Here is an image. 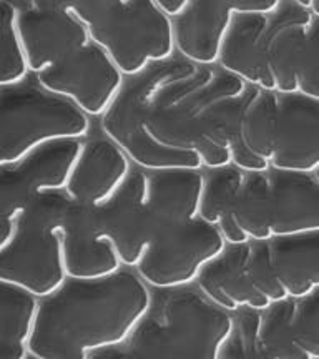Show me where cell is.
I'll list each match as a JSON object with an SVG mask.
<instances>
[{
	"label": "cell",
	"mask_w": 319,
	"mask_h": 359,
	"mask_svg": "<svg viewBox=\"0 0 319 359\" xmlns=\"http://www.w3.org/2000/svg\"><path fill=\"white\" fill-rule=\"evenodd\" d=\"M151 288L135 268L97 280L67 278L39 299L30 353L40 359H88L125 343L147 313Z\"/></svg>",
	"instance_id": "obj_1"
},
{
	"label": "cell",
	"mask_w": 319,
	"mask_h": 359,
	"mask_svg": "<svg viewBox=\"0 0 319 359\" xmlns=\"http://www.w3.org/2000/svg\"><path fill=\"white\" fill-rule=\"evenodd\" d=\"M196 285L230 313L301 298L319 286V230L226 243L203 268Z\"/></svg>",
	"instance_id": "obj_2"
},
{
	"label": "cell",
	"mask_w": 319,
	"mask_h": 359,
	"mask_svg": "<svg viewBox=\"0 0 319 359\" xmlns=\"http://www.w3.org/2000/svg\"><path fill=\"white\" fill-rule=\"evenodd\" d=\"M231 327V313L196 283L151 288L150 306L127 343L143 359H219Z\"/></svg>",
	"instance_id": "obj_3"
},
{
	"label": "cell",
	"mask_w": 319,
	"mask_h": 359,
	"mask_svg": "<svg viewBox=\"0 0 319 359\" xmlns=\"http://www.w3.org/2000/svg\"><path fill=\"white\" fill-rule=\"evenodd\" d=\"M72 200L67 190H55L27 203L12 238L0 246V283L20 286L39 299L64 285L69 273L62 230Z\"/></svg>",
	"instance_id": "obj_4"
},
{
	"label": "cell",
	"mask_w": 319,
	"mask_h": 359,
	"mask_svg": "<svg viewBox=\"0 0 319 359\" xmlns=\"http://www.w3.org/2000/svg\"><path fill=\"white\" fill-rule=\"evenodd\" d=\"M88 132L90 116L43 88L35 75L0 87V165L15 163L50 142L83 140Z\"/></svg>",
	"instance_id": "obj_5"
},
{
	"label": "cell",
	"mask_w": 319,
	"mask_h": 359,
	"mask_svg": "<svg viewBox=\"0 0 319 359\" xmlns=\"http://www.w3.org/2000/svg\"><path fill=\"white\" fill-rule=\"evenodd\" d=\"M90 35L125 77L177 55L173 19L156 0H128Z\"/></svg>",
	"instance_id": "obj_6"
},
{
	"label": "cell",
	"mask_w": 319,
	"mask_h": 359,
	"mask_svg": "<svg viewBox=\"0 0 319 359\" xmlns=\"http://www.w3.org/2000/svg\"><path fill=\"white\" fill-rule=\"evenodd\" d=\"M224 246L218 226L198 217L158 233L135 269L150 288H179L196 283Z\"/></svg>",
	"instance_id": "obj_7"
},
{
	"label": "cell",
	"mask_w": 319,
	"mask_h": 359,
	"mask_svg": "<svg viewBox=\"0 0 319 359\" xmlns=\"http://www.w3.org/2000/svg\"><path fill=\"white\" fill-rule=\"evenodd\" d=\"M83 140H58L42 145L15 163L0 165V246L15 230L27 203L43 191L65 190Z\"/></svg>",
	"instance_id": "obj_8"
},
{
	"label": "cell",
	"mask_w": 319,
	"mask_h": 359,
	"mask_svg": "<svg viewBox=\"0 0 319 359\" xmlns=\"http://www.w3.org/2000/svg\"><path fill=\"white\" fill-rule=\"evenodd\" d=\"M35 77L43 88L69 98L90 118H100L109 110L125 82L109 53L93 40Z\"/></svg>",
	"instance_id": "obj_9"
},
{
	"label": "cell",
	"mask_w": 319,
	"mask_h": 359,
	"mask_svg": "<svg viewBox=\"0 0 319 359\" xmlns=\"http://www.w3.org/2000/svg\"><path fill=\"white\" fill-rule=\"evenodd\" d=\"M148 172L132 168L118 190L109 200L97 205L98 233L114 246L120 262L137 268L154 235L147 203Z\"/></svg>",
	"instance_id": "obj_10"
},
{
	"label": "cell",
	"mask_w": 319,
	"mask_h": 359,
	"mask_svg": "<svg viewBox=\"0 0 319 359\" xmlns=\"http://www.w3.org/2000/svg\"><path fill=\"white\" fill-rule=\"evenodd\" d=\"M269 167L319 172V100L304 93H278V118Z\"/></svg>",
	"instance_id": "obj_11"
},
{
	"label": "cell",
	"mask_w": 319,
	"mask_h": 359,
	"mask_svg": "<svg viewBox=\"0 0 319 359\" xmlns=\"http://www.w3.org/2000/svg\"><path fill=\"white\" fill-rule=\"evenodd\" d=\"M17 29L32 75L52 69L92 42L88 27L72 12L19 7Z\"/></svg>",
	"instance_id": "obj_12"
},
{
	"label": "cell",
	"mask_w": 319,
	"mask_h": 359,
	"mask_svg": "<svg viewBox=\"0 0 319 359\" xmlns=\"http://www.w3.org/2000/svg\"><path fill=\"white\" fill-rule=\"evenodd\" d=\"M62 240L70 278L97 280L114 275L123 268L114 246L98 233L97 205L72 200Z\"/></svg>",
	"instance_id": "obj_13"
},
{
	"label": "cell",
	"mask_w": 319,
	"mask_h": 359,
	"mask_svg": "<svg viewBox=\"0 0 319 359\" xmlns=\"http://www.w3.org/2000/svg\"><path fill=\"white\" fill-rule=\"evenodd\" d=\"M133 163L109 137H93L83 142L67 193L75 201L102 205L123 185Z\"/></svg>",
	"instance_id": "obj_14"
},
{
	"label": "cell",
	"mask_w": 319,
	"mask_h": 359,
	"mask_svg": "<svg viewBox=\"0 0 319 359\" xmlns=\"http://www.w3.org/2000/svg\"><path fill=\"white\" fill-rule=\"evenodd\" d=\"M269 13L236 15L224 35L217 65L246 85L275 90L266 60Z\"/></svg>",
	"instance_id": "obj_15"
},
{
	"label": "cell",
	"mask_w": 319,
	"mask_h": 359,
	"mask_svg": "<svg viewBox=\"0 0 319 359\" xmlns=\"http://www.w3.org/2000/svg\"><path fill=\"white\" fill-rule=\"evenodd\" d=\"M205 187L203 170H158L148 172L147 203L154 235L200 217Z\"/></svg>",
	"instance_id": "obj_16"
},
{
	"label": "cell",
	"mask_w": 319,
	"mask_h": 359,
	"mask_svg": "<svg viewBox=\"0 0 319 359\" xmlns=\"http://www.w3.org/2000/svg\"><path fill=\"white\" fill-rule=\"evenodd\" d=\"M314 13L296 0H283L269 13L266 60L278 93L296 92L298 67Z\"/></svg>",
	"instance_id": "obj_17"
},
{
	"label": "cell",
	"mask_w": 319,
	"mask_h": 359,
	"mask_svg": "<svg viewBox=\"0 0 319 359\" xmlns=\"http://www.w3.org/2000/svg\"><path fill=\"white\" fill-rule=\"evenodd\" d=\"M236 13L224 0H196L173 19L177 53L198 65H217Z\"/></svg>",
	"instance_id": "obj_18"
},
{
	"label": "cell",
	"mask_w": 319,
	"mask_h": 359,
	"mask_svg": "<svg viewBox=\"0 0 319 359\" xmlns=\"http://www.w3.org/2000/svg\"><path fill=\"white\" fill-rule=\"evenodd\" d=\"M278 118V92L250 87L240 120L231 163L238 168L259 172L269 168Z\"/></svg>",
	"instance_id": "obj_19"
},
{
	"label": "cell",
	"mask_w": 319,
	"mask_h": 359,
	"mask_svg": "<svg viewBox=\"0 0 319 359\" xmlns=\"http://www.w3.org/2000/svg\"><path fill=\"white\" fill-rule=\"evenodd\" d=\"M275 191L273 238L319 230V172L269 167Z\"/></svg>",
	"instance_id": "obj_20"
},
{
	"label": "cell",
	"mask_w": 319,
	"mask_h": 359,
	"mask_svg": "<svg viewBox=\"0 0 319 359\" xmlns=\"http://www.w3.org/2000/svg\"><path fill=\"white\" fill-rule=\"evenodd\" d=\"M37 311V296L20 286L0 283V359L29 358Z\"/></svg>",
	"instance_id": "obj_21"
},
{
	"label": "cell",
	"mask_w": 319,
	"mask_h": 359,
	"mask_svg": "<svg viewBox=\"0 0 319 359\" xmlns=\"http://www.w3.org/2000/svg\"><path fill=\"white\" fill-rule=\"evenodd\" d=\"M293 298L258 309V336L273 359H311L298 346L291 327Z\"/></svg>",
	"instance_id": "obj_22"
},
{
	"label": "cell",
	"mask_w": 319,
	"mask_h": 359,
	"mask_svg": "<svg viewBox=\"0 0 319 359\" xmlns=\"http://www.w3.org/2000/svg\"><path fill=\"white\" fill-rule=\"evenodd\" d=\"M19 7L12 0H2L0 8V87L17 85L32 75L25 48L17 29Z\"/></svg>",
	"instance_id": "obj_23"
},
{
	"label": "cell",
	"mask_w": 319,
	"mask_h": 359,
	"mask_svg": "<svg viewBox=\"0 0 319 359\" xmlns=\"http://www.w3.org/2000/svg\"><path fill=\"white\" fill-rule=\"evenodd\" d=\"M233 327L219 359H273L258 336V309L240 308L231 313Z\"/></svg>",
	"instance_id": "obj_24"
},
{
	"label": "cell",
	"mask_w": 319,
	"mask_h": 359,
	"mask_svg": "<svg viewBox=\"0 0 319 359\" xmlns=\"http://www.w3.org/2000/svg\"><path fill=\"white\" fill-rule=\"evenodd\" d=\"M291 327L298 346L311 359H319V286L293 298Z\"/></svg>",
	"instance_id": "obj_25"
},
{
	"label": "cell",
	"mask_w": 319,
	"mask_h": 359,
	"mask_svg": "<svg viewBox=\"0 0 319 359\" xmlns=\"http://www.w3.org/2000/svg\"><path fill=\"white\" fill-rule=\"evenodd\" d=\"M296 82V92L319 100V15H313L309 24Z\"/></svg>",
	"instance_id": "obj_26"
},
{
	"label": "cell",
	"mask_w": 319,
	"mask_h": 359,
	"mask_svg": "<svg viewBox=\"0 0 319 359\" xmlns=\"http://www.w3.org/2000/svg\"><path fill=\"white\" fill-rule=\"evenodd\" d=\"M128 0H77L74 7V15L79 17L88 29L95 27L123 6Z\"/></svg>",
	"instance_id": "obj_27"
},
{
	"label": "cell",
	"mask_w": 319,
	"mask_h": 359,
	"mask_svg": "<svg viewBox=\"0 0 319 359\" xmlns=\"http://www.w3.org/2000/svg\"><path fill=\"white\" fill-rule=\"evenodd\" d=\"M236 15L246 13H273L283 0H224Z\"/></svg>",
	"instance_id": "obj_28"
},
{
	"label": "cell",
	"mask_w": 319,
	"mask_h": 359,
	"mask_svg": "<svg viewBox=\"0 0 319 359\" xmlns=\"http://www.w3.org/2000/svg\"><path fill=\"white\" fill-rule=\"evenodd\" d=\"M88 359H143V358L135 351L132 346H130L127 341H125V343L116 344V346L103 348V349H98V351H93L88 356Z\"/></svg>",
	"instance_id": "obj_29"
},
{
	"label": "cell",
	"mask_w": 319,
	"mask_h": 359,
	"mask_svg": "<svg viewBox=\"0 0 319 359\" xmlns=\"http://www.w3.org/2000/svg\"><path fill=\"white\" fill-rule=\"evenodd\" d=\"M77 0H29V6L39 11L50 12H74Z\"/></svg>",
	"instance_id": "obj_30"
},
{
	"label": "cell",
	"mask_w": 319,
	"mask_h": 359,
	"mask_svg": "<svg viewBox=\"0 0 319 359\" xmlns=\"http://www.w3.org/2000/svg\"><path fill=\"white\" fill-rule=\"evenodd\" d=\"M193 2H196V0H156V4H158L172 19H177L178 15H182Z\"/></svg>",
	"instance_id": "obj_31"
},
{
	"label": "cell",
	"mask_w": 319,
	"mask_h": 359,
	"mask_svg": "<svg viewBox=\"0 0 319 359\" xmlns=\"http://www.w3.org/2000/svg\"><path fill=\"white\" fill-rule=\"evenodd\" d=\"M303 6H306L314 15H319V0H301Z\"/></svg>",
	"instance_id": "obj_32"
},
{
	"label": "cell",
	"mask_w": 319,
	"mask_h": 359,
	"mask_svg": "<svg viewBox=\"0 0 319 359\" xmlns=\"http://www.w3.org/2000/svg\"><path fill=\"white\" fill-rule=\"evenodd\" d=\"M27 359H40V358H37V356H34V354H32V353H30V354H29V358H27Z\"/></svg>",
	"instance_id": "obj_33"
},
{
	"label": "cell",
	"mask_w": 319,
	"mask_h": 359,
	"mask_svg": "<svg viewBox=\"0 0 319 359\" xmlns=\"http://www.w3.org/2000/svg\"><path fill=\"white\" fill-rule=\"evenodd\" d=\"M296 2H301V0H296Z\"/></svg>",
	"instance_id": "obj_34"
}]
</instances>
